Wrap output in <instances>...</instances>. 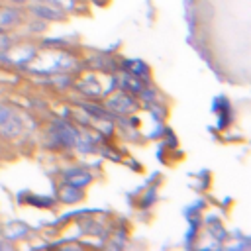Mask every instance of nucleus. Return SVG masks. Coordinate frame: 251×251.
<instances>
[{
	"label": "nucleus",
	"instance_id": "obj_4",
	"mask_svg": "<svg viewBox=\"0 0 251 251\" xmlns=\"http://www.w3.org/2000/svg\"><path fill=\"white\" fill-rule=\"evenodd\" d=\"M39 51V45L37 43H31V41H24V43H14L12 47H8L6 51L0 53V61L6 63V65H12V67H18V69H25L31 59L37 55Z\"/></svg>",
	"mask_w": 251,
	"mask_h": 251
},
{
	"label": "nucleus",
	"instance_id": "obj_1",
	"mask_svg": "<svg viewBox=\"0 0 251 251\" xmlns=\"http://www.w3.org/2000/svg\"><path fill=\"white\" fill-rule=\"evenodd\" d=\"M78 69H82V61L69 47L67 49L39 47L37 55L25 67V71H29L33 75H41V76H47V75H53V73H61V71L75 73Z\"/></svg>",
	"mask_w": 251,
	"mask_h": 251
},
{
	"label": "nucleus",
	"instance_id": "obj_12",
	"mask_svg": "<svg viewBox=\"0 0 251 251\" xmlns=\"http://www.w3.org/2000/svg\"><path fill=\"white\" fill-rule=\"evenodd\" d=\"M206 231H208V235H210L212 239H216L218 243H222V241L227 237L226 227H224V226H222V222H218L216 218L208 220V224H206Z\"/></svg>",
	"mask_w": 251,
	"mask_h": 251
},
{
	"label": "nucleus",
	"instance_id": "obj_17",
	"mask_svg": "<svg viewBox=\"0 0 251 251\" xmlns=\"http://www.w3.org/2000/svg\"><path fill=\"white\" fill-rule=\"evenodd\" d=\"M4 2H8V4H14V6H22V8H24V4H25L27 0H4Z\"/></svg>",
	"mask_w": 251,
	"mask_h": 251
},
{
	"label": "nucleus",
	"instance_id": "obj_11",
	"mask_svg": "<svg viewBox=\"0 0 251 251\" xmlns=\"http://www.w3.org/2000/svg\"><path fill=\"white\" fill-rule=\"evenodd\" d=\"M118 67L122 71H127V73H131L135 76H141V78L149 80V67L139 59H124L122 65H118Z\"/></svg>",
	"mask_w": 251,
	"mask_h": 251
},
{
	"label": "nucleus",
	"instance_id": "obj_3",
	"mask_svg": "<svg viewBox=\"0 0 251 251\" xmlns=\"http://www.w3.org/2000/svg\"><path fill=\"white\" fill-rule=\"evenodd\" d=\"M102 100H104V108L114 118H127L133 112H137V108H139V98L135 94H131V92L122 90V88L112 90Z\"/></svg>",
	"mask_w": 251,
	"mask_h": 251
},
{
	"label": "nucleus",
	"instance_id": "obj_8",
	"mask_svg": "<svg viewBox=\"0 0 251 251\" xmlns=\"http://www.w3.org/2000/svg\"><path fill=\"white\" fill-rule=\"evenodd\" d=\"M0 231H2V237H4L6 241H10V243H18V241L29 237L31 227H29L25 222H22V220H8V222L2 226Z\"/></svg>",
	"mask_w": 251,
	"mask_h": 251
},
{
	"label": "nucleus",
	"instance_id": "obj_15",
	"mask_svg": "<svg viewBox=\"0 0 251 251\" xmlns=\"http://www.w3.org/2000/svg\"><path fill=\"white\" fill-rule=\"evenodd\" d=\"M27 202L31 204V206H41V208H51L53 206V198H39V196H29L27 198Z\"/></svg>",
	"mask_w": 251,
	"mask_h": 251
},
{
	"label": "nucleus",
	"instance_id": "obj_2",
	"mask_svg": "<svg viewBox=\"0 0 251 251\" xmlns=\"http://www.w3.org/2000/svg\"><path fill=\"white\" fill-rule=\"evenodd\" d=\"M80 129L67 118H55L45 127V145L53 151H73Z\"/></svg>",
	"mask_w": 251,
	"mask_h": 251
},
{
	"label": "nucleus",
	"instance_id": "obj_18",
	"mask_svg": "<svg viewBox=\"0 0 251 251\" xmlns=\"http://www.w3.org/2000/svg\"><path fill=\"white\" fill-rule=\"evenodd\" d=\"M76 2H80V0H76Z\"/></svg>",
	"mask_w": 251,
	"mask_h": 251
},
{
	"label": "nucleus",
	"instance_id": "obj_16",
	"mask_svg": "<svg viewBox=\"0 0 251 251\" xmlns=\"http://www.w3.org/2000/svg\"><path fill=\"white\" fill-rule=\"evenodd\" d=\"M16 112H18V110H14V108H10V106H6V104L0 102V126H2L4 122H8Z\"/></svg>",
	"mask_w": 251,
	"mask_h": 251
},
{
	"label": "nucleus",
	"instance_id": "obj_7",
	"mask_svg": "<svg viewBox=\"0 0 251 251\" xmlns=\"http://www.w3.org/2000/svg\"><path fill=\"white\" fill-rule=\"evenodd\" d=\"M24 10L22 6H14V4H0V29L4 31H10V29H16L20 25H24Z\"/></svg>",
	"mask_w": 251,
	"mask_h": 251
},
{
	"label": "nucleus",
	"instance_id": "obj_6",
	"mask_svg": "<svg viewBox=\"0 0 251 251\" xmlns=\"http://www.w3.org/2000/svg\"><path fill=\"white\" fill-rule=\"evenodd\" d=\"M92 180H94L92 171H88L86 167H80V165H71L61 171V182L71 184V186L86 188L88 184H92Z\"/></svg>",
	"mask_w": 251,
	"mask_h": 251
},
{
	"label": "nucleus",
	"instance_id": "obj_5",
	"mask_svg": "<svg viewBox=\"0 0 251 251\" xmlns=\"http://www.w3.org/2000/svg\"><path fill=\"white\" fill-rule=\"evenodd\" d=\"M25 12L31 16V18H39L47 24H55V22H63L67 18V12H63L61 8L49 4V2H43V0H29L24 4Z\"/></svg>",
	"mask_w": 251,
	"mask_h": 251
},
{
	"label": "nucleus",
	"instance_id": "obj_9",
	"mask_svg": "<svg viewBox=\"0 0 251 251\" xmlns=\"http://www.w3.org/2000/svg\"><path fill=\"white\" fill-rule=\"evenodd\" d=\"M84 65H86L90 71L104 73V75H110V73H116V71H118L116 59L110 57L108 53H94L92 57H88V59L84 61Z\"/></svg>",
	"mask_w": 251,
	"mask_h": 251
},
{
	"label": "nucleus",
	"instance_id": "obj_14",
	"mask_svg": "<svg viewBox=\"0 0 251 251\" xmlns=\"http://www.w3.org/2000/svg\"><path fill=\"white\" fill-rule=\"evenodd\" d=\"M155 200H157V190H155V188H149V190L145 192V196H141V198H139V206H141V208L153 206V204H155Z\"/></svg>",
	"mask_w": 251,
	"mask_h": 251
},
{
	"label": "nucleus",
	"instance_id": "obj_13",
	"mask_svg": "<svg viewBox=\"0 0 251 251\" xmlns=\"http://www.w3.org/2000/svg\"><path fill=\"white\" fill-rule=\"evenodd\" d=\"M16 41H18V35H14L12 31H4V29H0V53L6 51L8 47H12Z\"/></svg>",
	"mask_w": 251,
	"mask_h": 251
},
{
	"label": "nucleus",
	"instance_id": "obj_10",
	"mask_svg": "<svg viewBox=\"0 0 251 251\" xmlns=\"http://www.w3.org/2000/svg\"><path fill=\"white\" fill-rule=\"evenodd\" d=\"M82 198H84V188L71 186L65 182H61L57 188V202L61 204H78Z\"/></svg>",
	"mask_w": 251,
	"mask_h": 251
}]
</instances>
